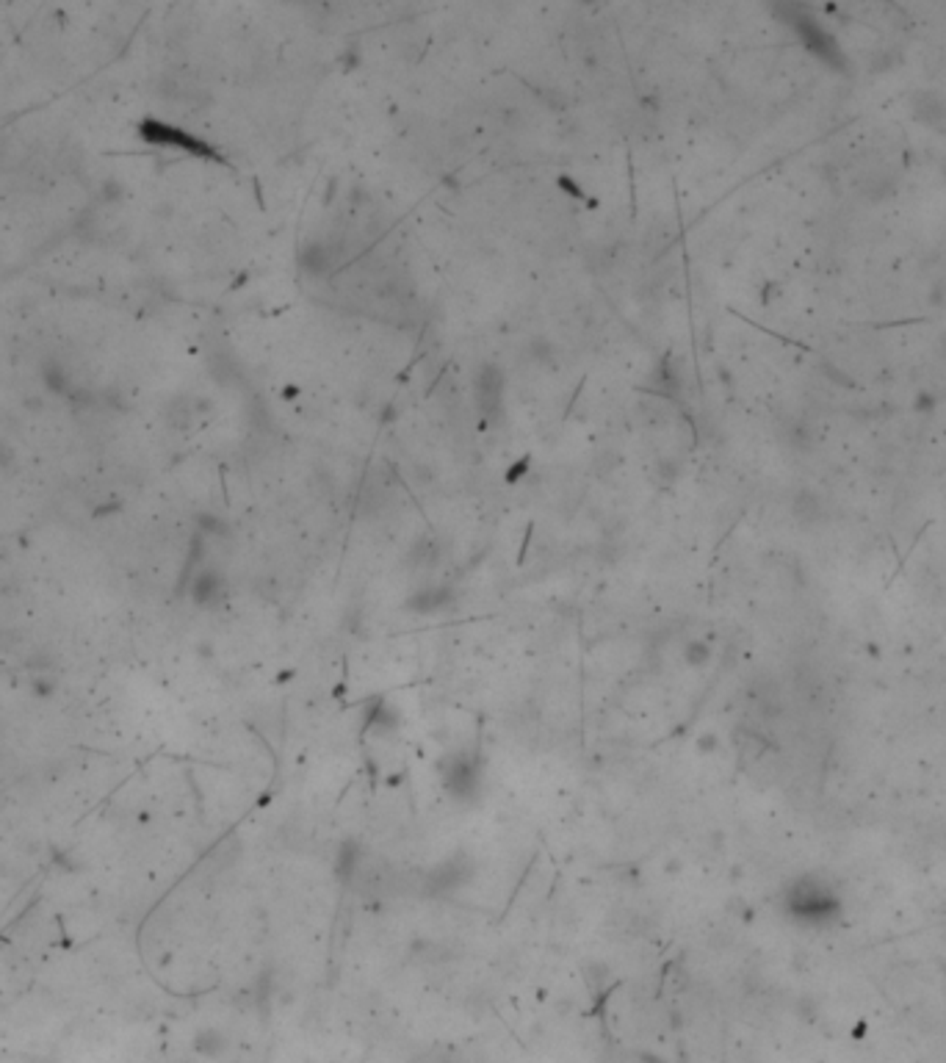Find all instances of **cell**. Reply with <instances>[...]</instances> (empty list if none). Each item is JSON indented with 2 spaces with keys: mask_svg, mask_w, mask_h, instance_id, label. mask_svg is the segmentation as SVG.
<instances>
[{
  "mask_svg": "<svg viewBox=\"0 0 946 1063\" xmlns=\"http://www.w3.org/2000/svg\"><path fill=\"white\" fill-rule=\"evenodd\" d=\"M139 136L155 147H177V150H186L189 155H200V158H216V153L200 142L194 133H186L174 125H166L161 119H145L139 125Z\"/></svg>",
  "mask_w": 946,
  "mask_h": 1063,
  "instance_id": "obj_1",
  "label": "cell"
},
{
  "mask_svg": "<svg viewBox=\"0 0 946 1063\" xmlns=\"http://www.w3.org/2000/svg\"><path fill=\"white\" fill-rule=\"evenodd\" d=\"M908 106L919 125L946 136V98L941 92H935V89H919V92L908 98Z\"/></svg>",
  "mask_w": 946,
  "mask_h": 1063,
  "instance_id": "obj_2",
  "label": "cell"
},
{
  "mask_svg": "<svg viewBox=\"0 0 946 1063\" xmlns=\"http://www.w3.org/2000/svg\"><path fill=\"white\" fill-rule=\"evenodd\" d=\"M791 25L805 36V42H808V48L814 51L817 56H822V59H828V61H836L838 59V64L844 61L841 59V51H838V44H836V39L817 23V20H805V17H794L791 20Z\"/></svg>",
  "mask_w": 946,
  "mask_h": 1063,
  "instance_id": "obj_3",
  "label": "cell"
},
{
  "mask_svg": "<svg viewBox=\"0 0 946 1063\" xmlns=\"http://www.w3.org/2000/svg\"><path fill=\"white\" fill-rule=\"evenodd\" d=\"M197 1049H200V1052H208V1055H216V1052L221 1049V1039H219L213 1030H208V1033H200V1039H197Z\"/></svg>",
  "mask_w": 946,
  "mask_h": 1063,
  "instance_id": "obj_4",
  "label": "cell"
},
{
  "mask_svg": "<svg viewBox=\"0 0 946 1063\" xmlns=\"http://www.w3.org/2000/svg\"><path fill=\"white\" fill-rule=\"evenodd\" d=\"M14 463V449L9 447V443L0 437V468H9Z\"/></svg>",
  "mask_w": 946,
  "mask_h": 1063,
  "instance_id": "obj_5",
  "label": "cell"
}]
</instances>
